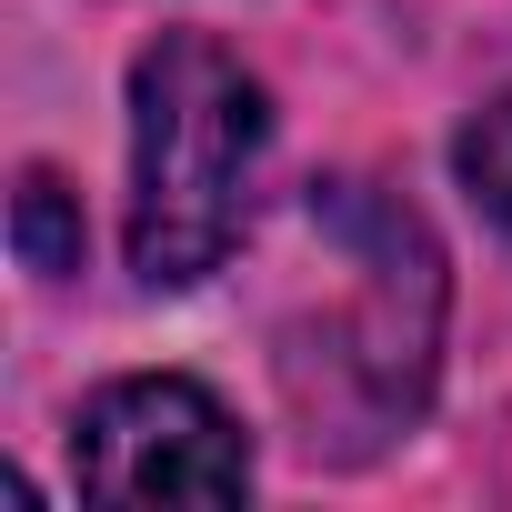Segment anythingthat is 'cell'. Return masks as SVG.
<instances>
[{
  "label": "cell",
  "mask_w": 512,
  "mask_h": 512,
  "mask_svg": "<svg viewBox=\"0 0 512 512\" xmlns=\"http://www.w3.org/2000/svg\"><path fill=\"white\" fill-rule=\"evenodd\" d=\"M272 111L221 41H151L131 71V272L151 292H191L231 262L251 221V171H262Z\"/></svg>",
  "instance_id": "obj_1"
},
{
  "label": "cell",
  "mask_w": 512,
  "mask_h": 512,
  "mask_svg": "<svg viewBox=\"0 0 512 512\" xmlns=\"http://www.w3.org/2000/svg\"><path fill=\"white\" fill-rule=\"evenodd\" d=\"M71 462H81V492L91 502H241L251 492L241 422L201 382H181V372L111 382L81 412Z\"/></svg>",
  "instance_id": "obj_2"
},
{
  "label": "cell",
  "mask_w": 512,
  "mask_h": 512,
  "mask_svg": "<svg viewBox=\"0 0 512 512\" xmlns=\"http://www.w3.org/2000/svg\"><path fill=\"white\" fill-rule=\"evenodd\" d=\"M11 241H21V262H31L41 282L81 272V221H71V191H61L51 171H21V191H11Z\"/></svg>",
  "instance_id": "obj_3"
},
{
  "label": "cell",
  "mask_w": 512,
  "mask_h": 512,
  "mask_svg": "<svg viewBox=\"0 0 512 512\" xmlns=\"http://www.w3.org/2000/svg\"><path fill=\"white\" fill-rule=\"evenodd\" d=\"M452 171H462V191L512 231V91L492 101V111H472L462 121V141H452Z\"/></svg>",
  "instance_id": "obj_4"
}]
</instances>
